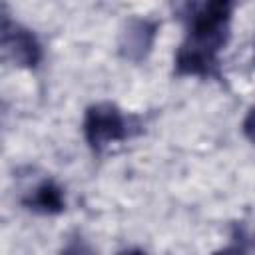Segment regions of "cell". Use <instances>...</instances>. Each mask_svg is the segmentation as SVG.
<instances>
[{
	"label": "cell",
	"instance_id": "obj_5",
	"mask_svg": "<svg viewBox=\"0 0 255 255\" xmlns=\"http://www.w3.org/2000/svg\"><path fill=\"white\" fill-rule=\"evenodd\" d=\"M243 131H245V135H247L251 141H255V108L247 114V118H245V122H243Z\"/></svg>",
	"mask_w": 255,
	"mask_h": 255
},
{
	"label": "cell",
	"instance_id": "obj_8",
	"mask_svg": "<svg viewBox=\"0 0 255 255\" xmlns=\"http://www.w3.org/2000/svg\"><path fill=\"white\" fill-rule=\"evenodd\" d=\"M118 255H145V253L139 251V249H129V251H122V253H118Z\"/></svg>",
	"mask_w": 255,
	"mask_h": 255
},
{
	"label": "cell",
	"instance_id": "obj_4",
	"mask_svg": "<svg viewBox=\"0 0 255 255\" xmlns=\"http://www.w3.org/2000/svg\"><path fill=\"white\" fill-rule=\"evenodd\" d=\"M26 205H28L30 209H36V211L56 213V211H60V209L64 207V199H62L60 189H58L54 183L46 181V183H42V185L34 191V195H32L30 199H26Z\"/></svg>",
	"mask_w": 255,
	"mask_h": 255
},
{
	"label": "cell",
	"instance_id": "obj_2",
	"mask_svg": "<svg viewBox=\"0 0 255 255\" xmlns=\"http://www.w3.org/2000/svg\"><path fill=\"white\" fill-rule=\"evenodd\" d=\"M84 131L92 147L100 149L102 145L126 137V124L118 108L112 104H98L88 110Z\"/></svg>",
	"mask_w": 255,
	"mask_h": 255
},
{
	"label": "cell",
	"instance_id": "obj_6",
	"mask_svg": "<svg viewBox=\"0 0 255 255\" xmlns=\"http://www.w3.org/2000/svg\"><path fill=\"white\" fill-rule=\"evenodd\" d=\"M64 255H92V251H90L82 241H76V243H72V245L64 251Z\"/></svg>",
	"mask_w": 255,
	"mask_h": 255
},
{
	"label": "cell",
	"instance_id": "obj_3",
	"mask_svg": "<svg viewBox=\"0 0 255 255\" xmlns=\"http://www.w3.org/2000/svg\"><path fill=\"white\" fill-rule=\"evenodd\" d=\"M2 46L4 50L22 66H34L40 60V46L36 38L18 26L10 30L8 20L4 22V34H2Z\"/></svg>",
	"mask_w": 255,
	"mask_h": 255
},
{
	"label": "cell",
	"instance_id": "obj_1",
	"mask_svg": "<svg viewBox=\"0 0 255 255\" xmlns=\"http://www.w3.org/2000/svg\"><path fill=\"white\" fill-rule=\"evenodd\" d=\"M231 6L227 2H209L199 6L191 18L189 40L177 52L179 74H209L213 56L225 42Z\"/></svg>",
	"mask_w": 255,
	"mask_h": 255
},
{
	"label": "cell",
	"instance_id": "obj_7",
	"mask_svg": "<svg viewBox=\"0 0 255 255\" xmlns=\"http://www.w3.org/2000/svg\"><path fill=\"white\" fill-rule=\"evenodd\" d=\"M213 255H245V253L241 249H237V247H227V249H221V251H217Z\"/></svg>",
	"mask_w": 255,
	"mask_h": 255
}]
</instances>
